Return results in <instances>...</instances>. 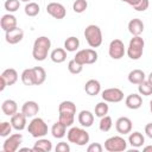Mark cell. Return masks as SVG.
I'll list each match as a JSON object with an SVG mask.
<instances>
[{"label":"cell","instance_id":"ab89813d","mask_svg":"<svg viewBox=\"0 0 152 152\" xmlns=\"http://www.w3.org/2000/svg\"><path fill=\"white\" fill-rule=\"evenodd\" d=\"M12 128H13V126H12L11 121H10V122H7V121H2L1 125H0V135H1L2 138L8 137L10 133L12 132Z\"/></svg>","mask_w":152,"mask_h":152},{"label":"cell","instance_id":"7a4b0ae2","mask_svg":"<svg viewBox=\"0 0 152 152\" xmlns=\"http://www.w3.org/2000/svg\"><path fill=\"white\" fill-rule=\"evenodd\" d=\"M59 116L58 120L63 122L66 127L72 126L75 121V114H76V104L72 101H62L58 106Z\"/></svg>","mask_w":152,"mask_h":152},{"label":"cell","instance_id":"d6a6232c","mask_svg":"<svg viewBox=\"0 0 152 152\" xmlns=\"http://www.w3.org/2000/svg\"><path fill=\"white\" fill-rule=\"evenodd\" d=\"M112 126H113V120L109 115H104L101 118V120L99 122V129L101 132H103V133L108 132L112 128Z\"/></svg>","mask_w":152,"mask_h":152},{"label":"cell","instance_id":"6da1fadb","mask_svg":"<svg viewBox=\"0 0 152 152\" xmlns=\"http://www.w3.org/2000/svg\"><path fill=\"white\" fill-rule=\"evenodd\" d=\"M50 49H51V40H50V38H48L45 36H40V37L36 38V40L33 43L32 56H33V58L36 61L43 62V61L46 59Z\"/></svg>","mask_w":152,"mask_h":152},{"label":"cell","instance_id":"9a60e30c","mask_svg":"<svg viewBox=\"0 0 152 152\" xmlns=\"http://www.w3.org/2000/svg\"><path fill=\"white\" fill-rule=\"evenodd\" d=\"M21 112L27 118H34L39 113V104L36 101H26L21 106Z\"/></svg>","mask_w":152,"mask_h":152},{"label":"cell","instance_id":"1f68e13d","mask_svg":"<svg viewBox=\"0 0 152 152\" xmlns=\"http://www.w3.org/2000/svg\"><path fill=\"white\" fill-rule=\"evenodd\" d=\"M21 82L25 86H34V76H33V70L32 68L25 69L21 72Z\"/></svg>","mask_w":152,"mask_h":152},{"label":"cell","instance_id":"2e32d148","mask_svg":"<svg viewBox=\"0 0 152 152\" xmlns=\"http://www.w3.org/2000/svg\"><path fill=\"white\" fill-rule=\"evenodd\" d=\"M26 115L20 112V113H15L14 115L11 116V124L13 126V128L15 131H23L25 127H26Z\"/></svg>","mask_w":152,"mask_h":152},{"label":"cell","instance_id":"8992f818","mask_svg":"<svg viewBox=\"0 0 152 152\" xmlns=\"http://www.w3.org/2000/svg\"><path fill=\"white\" fill-rule=\"evenodd\" d=\"M27 131L28 133L33 137V138H43L48 134V131H49V127L46 125V122L42 119V118H33L28 126H27Z\"/></svg>","mask_w":152,"mask_h":152},{"label":"cell","instance_id":"60d3db41","mask_svg":"<svg viewBox=\"0 0 152 152\" xmlns=\"http://www.w3.org/2000/svg\"><path fill=\"white\" fill-rule=\"evenodd\" d=\"M55 150H56V152H69V151H70V146H69L68 142L61 141V142H58V144L56 145Z\"/></svg>","mask_w":152,"mask_h":152},{"label":"cell","instance_id":"7402d4cb","mask_svg":"<svg viewBox=\"0 0 152 152\" xmlns=\"http://www.w3.org/2000/svg\"><path fill=\"white\" fill-rule=\"evenodd\" d=\"M1 110L5 115L7 116H12L14 115L17 112H18V104L14 100H11V99H7L2 102L1 104Z\"/></svg>","mask_w":152,"mask_h":152},{"label":"cell","instance_id":"9c48e42d","mask_svg":"<svg viewBox=\"0 0 152 152\" xmlns=\"http://www.w3.org/2000/svg\"><path fill=\"white\" fill-rule=\"evenodd\" d=\"M23 142V135L20 133H14V134H10L4 144H2V151L4 152H15L17 150H19L20 145Z\"/></svg>","mask_w":152,"mask_h":152},{"label":"cell","instance_id":"277c9868","mask_svg":"<svg viewBox=\"0 0 152 152\" xmlns=\"http://www.w3.org/2000/svg\"><path fill=\"white\" fill-rule=\"evenodd\" d=\"M66 138L69 142H72L75 145L78 146H84L89 142V133L81 127H71L68 132H66Z\"/></svg>","mask_w":152,"mask_h":152},{"label":"cell","instance_id":"f35d334b","mask_svg":"<svg viewBox=\"0 0 152 152\" xmlns=\"http://www.w3.org/2000/svg\"><path fill=\"white\" fill-rule=\"evenodd\" d=\"M68 70H69L71 74L77 75V74L82 72V70H83V65L80 64L78 62H76L75 59H71V61H69V63H68Z\"/></svg>","mask_w":152,"mask_h":152},{"label":"cell","instance_id":"7c38bea8","mask_svg":"<svg viewBox=\"0 0 152 152\" xmlns=\"http://www.w3.org/2000/svg\"><path fill=\"white\" fill-rule=\"evenodd\" d=\"M46 12L55 19H64L66 15V10L65 7L56 1H52L50 4H48L46 6Z\"/></svg>","mask_w":152,"mask_h":152},{"label":"cell","instance_id":"cb8c5ba5","mask_svg":"<svg viewBox=\"0 0 152 152\" xmlns=\"http://www.w3.org/2000/svg\"><path fill=\"white\" fill-rule=\"evenodd\" d=\"M1 78L5 80V82L7 83V86H13L17 81H18V72L15 69L13 68H8V69H5L0 76Z\"/></svg>","mask_w":152,"mask_h":152},{"label":"cell","instance_id":"8d00e7d4","mask_svg":"<svg viewBox=\"0 0 152 152\" xmlns=\"http://www.w3.org/2000/svg\"><path fill=\"white\" fill-rule=\"evenodd\" d=\"M4 6H5V10L8 13H13V12H15V11L19 10V7H20V0H6L5 4H4Z\"/></svg>","mask_w":152,"mask_h":152},{"label":"cell","instance_id":"603a6c76","mask_svg":"<svg viewBox=\"0 0 152 152\" xmlns=\"http://www.w3.org/2000/svg\"><path fill=\"white\" fill-rule=\"evenodd\" d=\"M52 150V142L49 139L38 138V140L33 145V151L36 152H50Z\"/></svg>","mask_w":152,"mask_h":152},{"label":"cell","instance_id":"74e56055","mask_svg":"<svg viewBox=\"0 0 152 152\" xmlns=\"http://www.w3.org/2000/svg\"><path fill=\"white\" fill-rule=\"evenodd\" d=\"M88 8L87 0H75L72 4V10L75 13H83Z\"/></svg>","mask_w":152,"mask_h":152},{"label":"cell","instance_id":"d6986e66","mask_svg":"<svg viewBox=\"0 0 152 152\" xmlns=\"http://www.w3.org/2000/svg\"><path fill=\"white\" fill-rule=\"evenodd\" d=\"M84 91L90 96H96L101 91V83L97 80H88L84 84Z\"/></svg>","mask_w":152,"mask_h":152},{"label":"cell","instance_id":"bcb514c9","mask_svg":"<svg viewBox=\"0 0 152 152\" xmlns=\"http://www.w3.org/2000/svg\"><path fill=\"white\" fill-rule=\"evenodd\" d=\"M150 110H151V113H152V100L150 101Z\"/></svg>","mask_w":152,"mask_h":152},{"label":"cell","instance_id":"44dd1931","mask_svg":"<svg viewBox=\"0 0 152 152\" xmlns=\"http://www.w3.org/2000/svg\"><path fill=\"white\" fill-rule=\"evenodd\" d=\"M78 122L82 127H90L94 124V114L90 110H81L78 113Z\"/></svg>","mask_w":152,"mask_h":152},{"label":"cell","instance_id":"d4e9b609","mask_svg":"<svg viewBox=\"0 0 152 152\" xmlns=\"http://www.w3.org/2000/svg\"><path fill=\"white\" fill-rule=\"evenodd\" d=\"M51 134L56 139H62L66 134V126L63 122H61L59 120L56 121L51 127Z\"/></svg>","mask_w":152,"mask_h":152},{"label":"cell","instance_id":"e575fe53","mask_svg":"<svg viewBox=\"0 0 152 152\" xmlns=\"http://www.w3.org/2000/svg\"><path fill=\"white\" fill-rule=\"evenodd\" d=\"M40 11V7L37 2H27L25 6V14L28 17H36Z\"/></svg>","mask_w":152,"mask_h":152},{"label":"cell","instance_id":"ffe728a7","mask_svg":"<svg viewBox=\"0 0 152 152\" xmlns=\"http://www.w3.org/2000/svg\"><path fill=\"white\" fill-rule=\"evenodd\" d=\"M128 31L132 36H140L144 32V23L139 18L131 19L128 23Z\"/></svg>","mask_w":152,"mask_h":152},{"label":"cell","instance_id":"83f0119b","mask_svg":"<svg viewBox=\"0 0 152 152\" xmlns=\"http://www.w3.org/2000/svg\"><path fill=\"white\" fill-rule=\"evenodd\" d=\"M50 58L53 63H63L65 59H66V50L63 49V48H57V49H53L50 53Z\"/></svg>","mask_w":152,"mask_h":152},{"label":"cell","instance_id":"8fae6325","mask_svg":"<svg viewBox=\"0 0 152 152\" xmlns=\"http://www.w3.org/2000/svg\"><path fill=\"white\" fill-rule=\"evenodd\" d=\"M101 97L106 102L118 103L124 100V91L119 88H108L101 93Z\"/></svg>","mask_w":152,"mask_h":152},{"label":"cell","instance_id":"30bf717a","mask_svg":"<svg viewBox=\"0 0 152 152\" xmlns=\"http://www.w3.org/2000/svg\"><path fill=\"white\" fill-rule=\"evenodd\" d=\"M108 53H109V57L113 59H121L126 53L124 42L121 39H113L109 43Z\"/></svg>","mask_w":152,"mask_h":152},{"label":"cell","instance_id":"3957f363","mask_svg":"<svg viewBox=\"0 0 152 152\" xmlns=\"http://www.w3.org/2000/svg\"><path fill=\"white\" fill-rule=\"evenodd\" d=\"M83 34H84V38L90 48H99L102 44V40H103L102 31L97 25H95V24L88 25L84 28Z\"/></svg>","mask_w":152,"mask_h":152},{"label":"cell","instance_id":"52a82bcc","mask_svg":"<svg viewBox=\"0 0 152 152\" xmlns=\"http://www.w3.org/2000/svg\"><path fill=\"white\" fill-rule=\"evenodd\" d=\"M126 148L127 141L120 135L110 137L104 141V150H107L108 152H122Z\"/></svg>","mask_w":152,"mask_h":152},{"label":"cell","instance_id":"484cf974","mask_svg":"<svg viewBox=\"0 0 152 152\" xmlns=\"http://www.w3.org/2000/svg\"><path fill=\"white\" fill-rule=\"evenodd\" d=\"M145 80H146V75L140 69H133L128 74V81L132 84H139V83H141Z\"/></svg>","mask_w":152,"mask_h":152},{"label":"cell","instance_id":"5bb4252c","mask_svg":"<svg viewBox=\"0 0 152 152\" xmlns=\"http://www.w3.org/2000/svg\"><path fill=\"white\" fill-rule=\"evenodd\" d=\"M115 129L120 134H128L132 132V120L127 116H120L115 121Z\"/></svg>","mask_w":152,"mask_h":152},{"label":"cell","instance_id":"ee69618b","mask_svg":"<svg viewBox=\"0 0 152 152\" xmlns=\"http://www.w3.org/2000/svg\"><path fill=\"white\" fill-rule=\"evenodd\" d=\"M148 151H152V145H148V146L144 147V152H148Z\"/></svg>","mask_w":152,"mask_h":152},{"label":"cell","instance_id":"7bdbcfd3","mask_svg":"<svg viewBox=\"0 0 152 152\" xmlns=\"http://www.w3.org/2000/svg\"><path fill=\"white\" fill-rule=\"evenodd\" d=\"M145 133L150 139H152V122H150L145 126Z\"/></svg>","mask_w":152,"mask_h":152},{"label":"cell","instance_id":"f546056e","mask_svg":"<svg viewBox=\"0 0 152 152\" xmlns=\"http://www.w3.org/2000/svg\"><path fill=\"white\" fill-rule=\"evenodd\" d=\"M32 70H33V76H34V86L43 84L46 80V72H45L44 68L34 66V68H32Z\"/></svg>","mask_w":152,"mask_h":152},{"label":"cell","instance_id":"e0dca14e","mask_svg":"<svg viewBox=\"0 0 152 152\" xmlns=\"http://www.w3.org/2000/svg\"><path fill=\"white\" fill-rule=\"evenodd\" d=\"M0 25H1V28L6 32V31H10L14 27H17V18L11 14V13H7V14H4L0 19Z\"/></svg>","mask_w":152,"mask_h":152},{"label":"cell","instance_id":"ba28073f","mask_svg":"<svg viewBox=\"0 0 152 152\" xmlns=\"http://www.w3.org/2000/svg\"><path fill=\"white\" fill-rule=\"evenodd\" d=\"M97 52L94 49H83L76 52V56L74 57V59L76 62H78L82 65H87V64H94L97 61Z\"/></svg>","mask_w":152,"mask_h":152},{"label":"cell","instance_id":"5b68a950","mask_svg":"<svg viewBox=\"0 0 152 152\" xmlns=\"http://www.w3.org/2000/svg\"><path fill=\"white\" fill-rule=\"evenodd\" d=\"M144 46H145L144 39L140 36H133L127 48V56L133 61L139 59L144 53Z\"/></svg>","mask_w":152,"mask_h":152},{"label":"cell","instance_id":"4dcf8cb0","mask_svg":"<svg viewBox=\"0 0 152 152\" xmlns=\"http://www.w3.org/2000/svg\"><path fill=\"white\" fill-rule=\"evenodd\" d=\"M80 48V40L78 38L71 36V37H68L65 40H64V49L69 52H74L76 51L77 49Z\"/></svg>","mask_w":152,"mask_h":152},{"label":"cell","instance_id":"b9f144b4","mask_svg":"<svg viewBox=\"0 0 152 152\" xmlns=\"http://www.w3.org/2000/svg\"><path fill=\"white\" fill-rule=\"evenodd\" d=\"M102 150H103V147L100 142H93L87 147L88 152H102Z\"/></svg>","mask_w":152,"mask_h":152},{"label":"cell","instance_id":"4fadbf2b","mask_svg":"<svg viewBox=\"0 0 152 152\" xmlns=\"http://www.w3.org/2000/svg\"><path fill=\"white\" fill-rule=\"evenodd\" d=\"M23 38H24V31L18 26L5 32V39L8 44H12V45L18 44L19 42L23 40Z\"/></svg>","mask_w":152,"mask_h":152},{"label":"cell","instance_id":"f6af8a7d","mask_svg":"<svg viewBox=\"0 0 152 152\" xmlns=\"http://www.w3.org/2000/svg\"><path fill=\"white\" fill-rule=\"evenodd\" d=\"M147 81H148V82L152 84V71L148 74V76H147Z\"/></svg>","mask_w":152,"mask_h":152},{"label":"cell","instance_id":"ac0fdd59","mask_svg":"<svg viewBox=\"0 0 152 152\" xmlns=\"http://www.w3.org/2000/svg\"><path fill=\"white\" fill-rule=\"evenodd\" d=\"M125 104L129 109H139L142 106V97L140 94H129L125 99Z\"/></svg>","mask_w":152,"mask_h":152},{"label":"cell","instance_id":"7dc6e473","mask_svg":"<svg viewBox=\"0 0 152 152\" xmlns=\"http://www.w3.org/2000/svg\"><path fill=\"white\" fill-rule=\"evenodd\" d=\"M20 1H23V2H31V0H20Z\"/></svg>","mask_w":152,"mask_h":152},{"label":"cell","instance_id":"f1b7e54d","mask_svg":"<svg viewBox=\"0 0 152 152\" xmlns=\"http://www.w3.org/2000/svg\"><path fill=\"white\" fill-rule=\"evenodd\" d=\"M121 1L128 4L129 6H132V7H133L135 11H138V12H144V11H146V10L148 8V6H150L148 0H121Z\"/></svg>","mask_w":152,"mask_h":152},{"label":"cell","instance_id":"836d02e7","mask_svg":"<svg viewBox=\"0 0 152 152\" xmlns=\"http://www.w3.org/2000/svg\"><path fill=\"white\" fill-rule=\"evenodd\" d=\"M138 91L140 95L150 96V95H152V84L147 80H145L138 84Z\"/></svg>","mask_w":152,"mask_h":152},{"label":"cell","instance_id":"4316f807","mask_svg":"<svg viewBox=\"0 0 152 152\" xmlns=\"http://www.w3.org/2000/svg\"><path fill=\"white\" fill-rule=\"evenodd\" d=\"M128 142L132 147H141L144 144H145V137L140 133V132H133V133H129V137H128Z\"/></svg>","mask_w":152,"mask_h":152},{"label":"cell","instance_id":"d590c367","mask_svg":"<svg viewBox=\"0 0 152 152\" xmlns=\"http://www.w3.org/2000/svg\"><path fill=\"white\" fill-rule=\"evenodd\" d=\"M108 110H109V107H108V104H107L106 101L99 102L95 106V116L102 118V116H104V115L108 114Z\"/></svg>","mask_w":152,"mask_h":152}]
</instances>
